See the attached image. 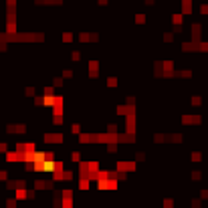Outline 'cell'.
<instances>
[{"label":"cell","mask_w":208,"mask_h":208,"mask_svg":"<svg viewBox=\"0 0 208 208\" xmlns=\"http://www.w3.org/2000/svg\"><path fill=\"white\" fill-rule=\"evenodd\" d=\"M73 40V33H63V43H71Z\"/></svg>","instance_id":"cell-9"},{"label":"cell","mask_w":208,"mask_h":208,"mask_svg":"<svg viewBox=\"0 0 208 208\" xmlns=\"http://www.w3.org/2000/svg\"><path fill=\"white\" fill-rule=\"evenodd\" d=\"M172 22H174L176 26H182V24H184V14H172Z\"/></svg>","instance_id":"cell-3"},{"label":"cell","mask_w":208,"mask_h":208,"mask_svg":"<svg viewBox=\"0 0 208 208\" xmlns=\"http://www.w3.org/2000/svg\"><path fill=\"white\" fill-rule=\"evenodd\" d=\"M73 75H75V73H73L71 69H63V79H71Z\"/></svg>","instance_id":"cell-8"},{"label":"cell","mask_w":208,"mask_h":208,"mask_svg":"<svg viewBox=\"0 0 208 208\" xmlns=\"http://www.w3.org/2000/svg\"><path fill=\"white\" fill-rule=\"evenodd\" d=\"M164 40L166 43H172L174 40V33H164Z\"/></svg>","instance_id":"cell-11"},{"label":"cell","mask_w":208,"mask_h":208,"mask_svg":"<svg viewBox=\"0 0 208 208\" xmlns=\"http://www.w3.org/2000/svg\"><path fill=\"white\" fill-rule=\"evenodd\" d=\"M43 140L47 141V144H63L65 136H63V133H44Z\"/></svg>","instance_id":"cell-2"},{"label":"cell","mask_w":208,"mask_h":208,"mask_svg":"<svg viewBox=\"0 0 208 208\" xmlns=\"http://www.w3.org/2000/svg\"><path fill=\"white\" fill-rule=\"evenodd\" d=\"M113 166H115V172H119V174H125V172H136L137 162H136V160H117Z\"/></svg>","instance_id":"cell-1"},{"label":"cell","mask_w":208,"mask_h":208,"mask_svg":"<svg viewBox=\"0 0 208 208\" xmlns=\"http://www.w3.org/2000/svg\"><path fill=\"white\" fill-rule=\"evenodd\" d=\"M200 12H202V14H208V4H202V6H200Z\"/></svg>","instance_id":"cell-13"},{"label":"cell","mask_w":208,"mask_h":208,"mask_svg":"<svg viewBox=\"0 0 208 208\" xmlns=\"http://www.w3.org/2000/svg\"><path fill=\"white\" fill-rule=\"evenodd\" d=\"M190 103H192V105H202V97H200V95H194Z\"/></svg>","instance_id":"cell-7"},{"label":"cell","mask_w":208,"mask_h":208,"mask_svg":"<svg viewBox=\"0 0 208 208\" xmlns=\"http://www.w3.org/2000/svg\"><path fill=\"white\" fill-rule=\"evenodd\" d=\"M97 4L99 6H107V0H97Z\"/></svg>","instance_id":"cell-15"},{"label":"cell","mask_w":208,"mask_h":208,"mask_svg":"<svg viewBox=\"0 0 208 208\" xmlns=\"http://www.w3.org/2000/svg\"><path fill=\"white\" fill-rule=\"evenodd\" d=\"M144 2H145V6H154L156 4V0H144Z\"/></svg>","instance_id":"cell-14"},{"label":"cell","mask_w":208,"mask_h":208,"mask_svg":"<svg viewBox=\"0 0 208 208\" xmlns=\"http://www.w3.org/2000/svg\"><path fill=\"white\" fill-rule=\"evenodd\" d=\"M145 14H136V24H145Z\"/></svg>","instance_id":"cell-6"},{"label":"cell","mask_w":208,"mask_h":208,"mask_svg":"<svg viewBox=\"0 0 208 208\" xmlns=\"http://www.w3.org/2000/svg\"><path fill=\"white\" fill-rule=\"evenodd\" d=\"M202 160V154L200 152H192V162H200Z\"/></svg>","instance_id":"cell-12"},{"label":"cell","mask_w":208,"mask_h":208,"mask_svg":"<svg viewBox=\"0 0 208 208\" xmlns=\"http://www.w3.org/2000/svg\"><path fill=\"white\" fill-rule=\"evenodd\" d=\"M53 87L55 89H61V87H63V77H55L53 79Z\"/></svg>","instance_id":"cell-5"},{"label":"cell","mask_w":208,"mask_h":208,"mask_svg":"<svg viewBox=\"0 0 208 208\" xmlns=\"http://www.w3.org/2000/svg\"><path fill=\"white\" fill-rule=\"evenodd\" d=\"M71 59H73V61H81V51H73Z\"/></svg>","instance_id":"cell-10"},{"label":"cell","mask_w":208,"mask_h":208,"mask_svg":"<svg viewBox=\"0 0 208 208\" xmlns=\"http://www.w3.org/2000/svg\"><path fill=\"white\" fill-rule=\"evenodd\" d=\"M117 85H119V81H117V77H109V79H107V87L115 89Z\"/></svg>","instance_id":"cell-4"}]
</instances>
